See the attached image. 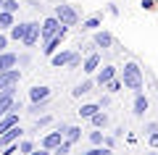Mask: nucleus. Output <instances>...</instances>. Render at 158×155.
I'll use <instances>...</instances> for the list:
<instances>
[{
  "label": "nucleus",
  "instance_id": "obj_25",
  "mask_svg": "<svg viewBox=\"0 0 158 155\" xmlns=\"http://www.w3.org/2000/svg\"><path fill=\"white\" fill-rule=\"evenodd\" d=\"M45 108H48V100H45V103H32V105L27 108V113H29V116H34V118H37L40 113L45 111Z\"/></svg>",
  "mask_w": 158,
  "mask_h": 155
},
{
  "label": "nucleus",
  "instance_id": "obj_2",
  "mask_svg": "<svg viewBox=\"0 0 158 155\" xmlns=\"http://www.w3.org/2000/svg\"><path fill=\"white\" fill-rule=\"evenodd\" d=\"M53 16H56L63 27H77L79 24V13L74 11V6H66V3H58L56 11H53Z\"/></svg>",
  "mask_w": 158,
  "mask_h": 155
},
{
  "label": "nucleus",
  "instance_id": "obj_21",
  "mask_svg": "<svg viewBox=\"0 0 158 155\" xmlns=\"http://www.w3.org/2000/svg\"><path fill=\"white\" fill-rule=\"evenodd\" d=\"M24 32H27V21H24V24H13V27L8 29V37L16 39V42H21V39H24Z\"/></svg>",
  "mask_w": 158,
  "mask_h": 155
},
{
  "label": "nucleus",
  "instance_id": "obj_28",
  "mask_svg": "<svg viewBox=\"0 0 158 155\" xmlns=\"http://www.w3.org/2000/svg\"><path fill=\"white\" fill-rule=\"evenodd\" d=\"M82 155H113V150H111V147H100V145H95L92 150H87V153H82Z\"/></svg>",
  "mask_w": 158,
  "mask_h": 155
},
{
  "label": "nucleus",
  "instance_id": "obj_34",
  "mask_svg": "<svg viewBox=\"0 0 158 155\" xmlns=\"http://www.w3.org/2000/svg\"><path fill=\"white\" fill-rule=\"evenodd\" d=\"M113 145H116V137H108V134H106V137H103V147H111L113 150Z\"/></svg>",
  "mask_w": 158,
  "mask_h": 155
},
{
  "label": "nucleus",
  "instance_id": "obj_31",
  "mask_svg": "<svg viewBox=\"0 0 158 155\" xmlns=\"http://www.w3.org/2000/svg\"><path fill=\"white\" fill-rule=\"evenodd\" d=\"M48 124H50V116H45V113L34 118V129H40V126H48Z\"/></svg>",
  "mask_w": 158,
  "mask_h": 155
},
{
  "label": "nucleus",
  "instance_id": "obj_16",
  "mask_svg": "<svg viewBox=\"0 0 158 155\" xmlns=\"http://www.w3.org/2000/svg\"><path fill=\"white\" fill-rule=\"evenodd\" d=\"M19 124V113L16 111H11V113H6V116H0V134L3 132H8L11 126H16Z\"/></svg>",
  "mask_w": 158,
  "mask_h": 155
},
{
  "label": "nucleus",
  "instance_id": "obj_10",
  "mask_svg": "<svg viewBox=\"0 0 158 155\" xmlns=\"http://www.w3.org/2000/svg\"><path fill=\"white\" fill-rule=\"evenodd\" d=\"M92 45H95V47H111L113 45V34L108 32V29H95V34H92Z\"/></svg>",
  "mask_w": 158,
  "mask_h": 155
},
{
  "label": "nucleus",
  "instance_id": "obj_32",
  "mask_svg": "<svg viewBox=\"0 0 158 155\" xmlns=\"http://www.w3.org/2000/svg\"><path fill=\"white\" fill-rule=\"evenodd\" d=\"M79 63H82V53H74V55H71V61H69L66 66H69V68H79Z\"/></svg>",
  "mask_w": 158,
  "mask_h": 155
},
{
  "label": "nucleus",
  "instance_id": "obj_40",
  "mask_svg": "<svg viewBox=\"0 0 158 155\" xmlns=\"http://www.w3.org/2000/svg\"><path fill=\"white\" fill-rule=\"evenodd\" d=\"M142 8H145V11H150V8H156V3H153V0H142Z\"/></svg>",
  "mask_w": 158,
  "mask_h": 155
},
{
  "label": "nucleus",
  "instance_id": "obj_3",
  "mask_svg": "<svg viewBox=\"0 0 158 155\" xmlns=\"http://www.w3.org/2000/svg\"><path fill=\"white\" fill-rule=\"evenodd\" d=\"M11 111H21V103H16V87L11 89H0V116H6Z\"/></svg>",
  "mask_w": 158,
  "mask_h": 155
},
{
  "label": "nucleus",
  "instance_id": "obj_24",
  "mask_svg": "<svg viewBox=\"0 0 158 155\" xmlns=\"http://www.w3.org/2000/svg\"><path fill=\"white\" fill-rule=\"evenodd\" d=\"M19 0H3V3H0V11H6V13H16L19 11Z\"/></svg>",
  "mask_w": 158,
  "mask_h": 155
},
{
  "label": "nucleus",
  "instance_id": "obj_19",
  "mask_svg": "<svg viewBox=\"0 0 158 155\" xmlns=\"http://www.w3.org/2000/svg\"><path fill=\"white\" fill-rule=\"evenodd\" d=\"M108 121H111V118H108V113H106V111H98L95 116L90 118V124H92L95 129H106V126H108Z\"/></svg>",
  "mask_w": 158,
  "mask_h": 155
},
{
  "label": "nucleus",
  "instance_id": "obj_42",
  "mask_svg": "<svg viewBox=\"0 0 158 155\" xmlns=\"http://www.w3.org/2000/svg\"><path fill=\"white\" fill-rule=\"evenodd\" d=\"M0 3H3V0H0Z\"/></svg>",
  "mask_w": 158,
  "mask_h": 155
},
{
  "label": "nucleus",
  "instance_id": "obj_18",
  "mask_svg": "<svg viewBox=\"0 0 158 155\" xmlns=\"http://www.w3.org/2000/svg\"><path fill=\"white\" fill-rule=\"evenodd\" d=\"M92 87H95V82H92V79H85V82H79L77 87L71 89V95H74V97H82V95H87Z\"/></svg>",
  "mask_w": 158,
  "mask_h": 155
},
{
  "label": "nucleus",
  "instance_id": "obj_9",
  "mask_svg": "<svg viewBox=\"0 0 158 155\" xmlns=\"http://www.w3.org/2000/svg\"><path fill=\"white\" fill-rule=\"evenodd\" d=\"M19 139H24V129L19 126V124H16V126H11L8 132H3V134H0V147H8V145H16Z\"/></svg>",
  "mask_w": 158,
  "mask_h": 155
},
{
  "label": "nucleus",
  "instance_id": "obj_36",
  "mask_svg": "<svg viewBox=\"0 0 158 155\" xmlns=\"http://www.w3.org/2000/svg\"><path fill=\"white\" fill-rule=\"evenodd\" d=\"M153 132H158V124H153V121H150V124H148V126H145V134H148V137H150Z\"/></svg>",
  "mask_w": 158,
  "mask_h": 155
},
{
  "label": "nucleus",
  "instance_id": "obj_15",
  "mask_svg": "<svg viewBox=\"0 0 158 155\" xmlns=\"http://www.w3.org/2000/svg\"><path fill=\"white\" fill-rule=\"evenodd\" d=\"M79 139H82V126H66V129H63V142L77 145Z\"/></svg>",
  "mask_w": 158,
  "mask_h": 155
},
{
  "label": "nucleus",
  "instance_id": "obj_1",
  "mask_svg": "<svg viewBox=\"0 0 158 155\" xmlns=\"http://www.w3.org/2000/svg\"><path fill=\"white\" fill-rule=\"evenodd\" d=\"M121 87L132 89V92H142V87H145V76H142V68L137 66L135 61H127L124 68H121Z\"/></svg>",
  "mask_w": 158,
  "mask_h": 155
},
{
  "label": "nucleus",
  "instance_id": "obj_33",
  "mask_svg": "<svg viewBox=\"0 0 158 155\" xmlns=\"http://www.w3.org/2000/svg\"><path fill=\"white\" fill-rule=\"evenodd\" d=\"M98 105H100V111H103V108H108V105H111V95H103V97L98 100Z\"/></svg>",
  "mask_w": 158,
  "mask_h": 155
},
{
  "label": "nucleus",
  "instance_id": "obj_11",
  "mask_svg": "<svg viewBox=\"0 0 158 155\" xmlns=\"http://www.w3.org/2000/svg\"><path fill=\"white\" fill-rule=\"evenodd\" d=\"M63 142V134L58 132V129H53V132H48L45 137H42V142H40V147H45V150H53L56 145Z\"/></svg>",
  "mask_w": 158,
  "mask_h": 155
},
{
  "label": "nucleus",
  "instance_id": "obj_7",
  "mask_svg": "<svg viewBox=\"0 0 158 155\" xmlns=\"http://www.w3.org/2000/svg\"><path fill=\"white\" fill-rule=\"evenodd\" d=\"M40 42V21H27V32H24L21 45L24 47H34Z\"/></svg>",
  "mask_w": 158,
  "mask_h": 155
},
{
  "label": "nucleus",
  "instance_id": "obj_30",
  "mask_svg": "<svg viewBox=\"0 0 158 155\" xmlns=\"http://www.w3.org/2000/svg\"><path fill=\"white\" fill-rule=\"evenodd\" d=\"M103 137H106V132H103V129L90 132V142H92V145H103Z\"/></svg>",
  "mask_w": 158,
  "mask_h": 155
},
{
  "label": "nucleus",
  "instance_id": "obj_14",
  "mask_svg": "<svg viewBox=\"0 0 158 155\" xmlns=\"http://www.w3.org/2000/svg\"><path fill=\"white\" fill-rule=\"evenodd\" d=\"M71 55H74V50H61V53H53L50 55V63L56 68H61V66H66L69 61H71Z\"/></svg>",
  "mask_w": 158,
  "mask_h": 155
},
{
  "label": "nucleus",
  "instance_id": "obj_8",
  "mask_svg": "<svg viewBox=\"0 0 158 155\" xmlns=\"http://www.w3.org/2000/svg\"><path fill=\"white\" fill-rule=\"evenodd\" d=\"M116 74H118L116 66H100V68L95 71V79H92V82H95L98 87H106L111 79H116Z\"/></svg>",
  "mask_w": 158,
  "mask_h": 155
},
{
  "label": "nucleus",
  "instance_id": "obj_12",
  "mask_svg": "<svg viewBox=\"0 0 158 155\" xmlns=\"http://www.w3.org/2000/svg\"><path fill=\"white\" fill-rule=\"evenodd\" d=\"M48 97H50V87H45V84H37V87L29 89V100L32 103H45Z\"/></svg>",
  "mask_w": 158,
  "mask_h": 155
},
{
  "label": "nucleus",
  "instance_id": "obj_29",
  "mask_svg": "<svg viewBox=\"0 0 158 155\" xmlns=\"http://www.w3.org/2000/svg\"><path fill=\"white\" fill-rule=\"evenodd\" d=\"M32 150H34V142H32V139H19V153L29 155Z\"/></svg>",
  "mask_w": 158,
  "mask_h": 155
},
{
  "label": "nucleus",
  "instance_id": "obj_5",
  "mask_svg": "<svg viewBox=\"0 0 158 155\" xmlns=\"http://www.w3.org/2000/svg\"><path fill=\"white\" fill-rule=\"evenodd\" d=\"M100 63H103V55L98 53V50H92V53L85 55V61H82V71H85L87 76H92V74L100 68Z\"/></svg>",
  "mask_w": 158,
  "mask_h": 155
},
{
  "label": "nucleus",
  "instance_id": "obj_26",
  "mask_svg": "<svg viewBox=\"0 0 158 155\" xmlns=\"http://www.w3.org/2000/svg\"><path fill=\"white\" fill-rule=\"evenodd\" d=\"M103 89H106L108 95H116L118 89H121V79H118V76H116V79H111V82H108V84H106Z\"/></svg>",
  "mask_w": 158,
  "mask_h": 155
},
{
  "label": "nucleus",
  "instance_id": "obj_22",
  "mask_svg": "<svg viewBox=\"0 0 158 155\" xmlns=\"http://www.w3.org/2000/svg\"><path fill=\"white\" fill-rule=\"evenodd\" d=\"M100 27H103L100 16H92V18H85V21H82V29H85V32H95V29H100Z\"/></svg>",
  "mask_w": 158,
  "mask_h": 155
},
{
  "label": "nucleus",
  "instance_id": "obj_23",
  "mask_svg": "<svg viewBox=\"0 0 158 155\" xmlns=\"http://www.w3.org/2000/svg\"><path fill=\"white\" fill-rule=\"evenodd\" d=\"M13 24H16V13H6V11H0V29H11Z\"/></svg>",
  "mask_w": 158,
  "mask_h": 155
},
{
  "label": "nucleus",
  "instance_id": "obj_39",
  "mask_svg": "<svg viewBox=\"0 0 158 155\" xmlns=\"http://www.w3.org/2000/svg\"><path fill=\"white\" fill-rule=\"evenodd\" d=\"M6 47H8V37H6V34H0V53H3Z\"/></svg>",
  "mask_w": 158,
  "mask_h": 155
},
{
  "label": "nucleus",
  "instance_id": "obj_20",
  "mask_svg": "<svg viewBox=\"0 0 158 155\" xmlns=\"http://www.w3.org/2000/svg\"><path fill=\"white\" fill-rule=\"evenodd\" d=\"M98 111H100V105H98V103H87V105H82V108H79V116H82V118H87V121H90V118L92 116H95V113Z\"/></svg>",
  "mask_w": 158,
  "mask_h": 155
},
{
  "label": "nucleus",
  "instance_id": "obj_4",
  "mask_svg": "<svg viewBox=\"0 0 158 155\" xmlns=\"http://www.w3.org/2000/svg\"><path fill=\"white\" fill-rule=\"evenodd\" d=\"M58 29H61V21H58L56 16H48L45 21L40 24V39L48 42L50 37H56V34H58Z\"/></svg>",
  "mask_w": 158,
  "mask_h": 155
},
{
  "label": "nucleus",
  "instance_id": "obj_41",
  "mask_svg": "<svg viewBox=\"0 0 158 155\" xmlns=\"http://www.w3.org/2000/svg\"><path fill=\"white\" fill-rule=\"evenodd\" d=\"M145 155H158V153H145Z\"/></svg>",
  "mask_w": 158,
  "mask_h": 155
},
{
  "label": "nucleus",
  "instance_id": "obj_17",
  "mask_svg": "<svg viewBox=\"0 0 158 155\" xmlns=\"http://www.w3.org/2000/svg\"><path fill=\"white\" fill-rule=\"evenodd\" d=\"M8 68H16V53L3 50L0 53V71H8Z\"/></svg>",
  "mask_w": 158,
  "mask_h": 155
},
{
  "label": "nucleus",
  "instance_id": "obj_37",
  "mask_svg": "<svg viewBox=\"0 0 158 155\" xmlns=\"http://www.w3.org/2000/svg\"><path fill=\"white\" fill-rule=\"evenodd\" d=\"M148 142H150V147H158V132H153L150 137H148Z\"/></svg>",
  "mask_w": 158,
  "mask_h": 155
},
{
  "label": "nucleus",
  "instance_id": "obj_38",
  "mask_svg": "<svg viewBox=\"0 0 158 155\" xmlns=\"http://www.w3.org/2000/svg\"><path fill=\"white\" fill-rule=\"evenodd\" d=\"M29 155H53V153H50V150H45V147H40V150H32Z\"/></svg>",
  "mask_w": 158,
  "mask_h": 155
},
{
  "label": "nucleus",
  "instance_id": "obj_27",
  "mask_svg": "<svg viewBox=\"0 0 158 155\" xmlns=\"http://www.w3.org/2000/svg\"><path fill=\"white\" fill-rule=\"evenodd\" d=\"M71 147H74V145H69V142H61V145H56V147H53L50 153H53V155H69V153H71Z\"/></svg>",
  "mask_w": 158,
  "mask_h": 155
},
{
  "label": "nucleus",
  "instance_id": "obj_13",
  "mask_svg": "<svg viewBox=\"0 0 158 155\" xmlns=\"http://www.w3.org/2000/svg\"><path fill=\"white\" fill-rule=\"evenodd\" d=\"M132 113H135L137 118H142L148 113V97L142 92H135V105H132Z\"/></svg>",
  "mask_w": 158,
  "mask_h": 155
},
{
  "label": "nucleus",
  "instance_id": "obj_6",
  "mask_svg": "<svg viewBox=\"0 0 158 155\" xmlns=\"http://www.w3.org/2000/svg\"><path fill=\"white\" fill-rule=\"evenodd\" d=\"M19 82H21V71H19V68H8V71H0V89L19 87Z\"/></svg>",
  "mask_w": 158,
  "mask_h": 155
},
{
  "label": "nucleus",
  "instance_id": "obj_35",
  "mask_svg": "<svg viewBox=\"0 0 158 155\" xmlns=\"http://www.w3.org/2000/svg\"><path fill=\"white\" fill-rule=\"evenodd\" d=\"M19 153V145H8V147H3V155H13Z\"/></svg>",
  "mask_w": 158,
  "mask_h": 155
}]
</instances>
